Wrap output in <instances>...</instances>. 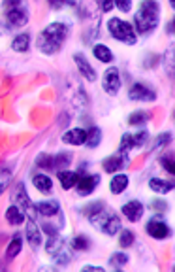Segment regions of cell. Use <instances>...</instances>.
<instances>
[{
  "mask_svg": "<svg viewBox=\"0 0 175 272\" xmlns=\"http://www.w3.org/2000/svg\"><path fill=\"white\" fill-rule=\"evenodd\" d=\"M158 16H160L158 2H149V0L141 2L136 12V16H134L136 31L139 34H149L151 31H154L156 25H158Z\"/></svg>",
  "mask_w": 175,
  "mask_h": 272,
  "instance_id": "7a4b0ae2",
  "label": "cell"
},
{
  "mask_svg": "<svg viewBox=\"0 0 175 272\" xmlns=\"http://www.w3.org/2000/svg\"><path fill=\"white\" fill-rule=\"evenodd\" d=\"M149 187H151L154 193L166 195L173 189V182H166V179H160V178H151L149 179Z\"/></svg>",
  "mask_w": 175,
  "mask_h": 272,
  "instance_id": "603a6c76",
  "label": "cell"
},
{
  "mask_svg": "<svg viewBox=\"0 0 175 272\" xmlns=\"http://www.w3.org/2000/svg\"><path fill=\"white\" fill-rule=\"evenodd\" d=\"M147 140H149V132L147 131L136 132V134H132V148H141Z\"/></svg>",
  "mask_w": 175,
  "mask_h": 272,
  "instance_id": "836d02e7",
  "label": "cell"
},
{
  "mask_svg": "<svg viewBox=\"0 0 175 272\" xmlns=\"http://www.w3.org/2000/svg\"><path fill=\"white\" fill-rule=\"evenodd\" d=\"M46 251L53 257L55 263L61 264V266H66V264H70V261H72V251H70L68 244H66V240L61 238L59 234H55V236H49V238H47Z\"/></svg>",
  "mask_w": 175,
  "mask_h": 272,
  "instance_id": "5b68a950",
  "label": "cell"
},
{
  "mask_svg": "<svg viewBox=\"0 0 175 272\" xmlns=\"http://www.w3.org/2000/svg\"><path fill=\"white\" fill-rule=\"evenodd\" d=\"M98 182H100L98 174H81L76 184V193L79 197H89L98 187Z\"/></svg>",
  "mask_w": 175,
  "mask_h": 272,
  "instance_id": "52a82bcc",
  "label": "cell"
},
{
  "mask_svg": "<svg viewBox=\"0 0 175 272\" xmlns=\"http://www.w3.org/2000/svg\"><path fill=\"white\" fill-rule=\"evenodd\" d=\"M119 233H121V236H119V246H121V248H130V246L134 244V233L128 231V229H122Z\"/></svg>",
  "mask_w": 175,
  "mask_h": 272,
  "instance_id": "1f68e13d",
  "label": "cell"
},
{
  "mask_svg": "<svg viewBox=\"0 0 175 272\" xmlns=\"http://www.w3.org/2000/svg\"><path fill=\"white\" fill-rule=\"evenodd\" d=\"M126 187H128V176H126V174H117V176H113V179L109 182V189H111L113 195H121Z\"/></svg>",
  "mask_w": 175,
  "mask_h": 272,
  "instance_id": "cb8c5ba5",
  "label": "cell"
},
{
  "mask_svg": "<svg viewBox=\"0 0 175 272\" xmlns=\"http://www.w3.org/2000/svg\"><path fill=\"white\" fill-rule=\"evenodd\" d=\"M34 208H36V212H40L44 218H51V216H57V214L61 212V204L57 201H42L38 202Z\"/></svg>",
  "mask_w": 175,
  "mask_h": 272,
  "instance_id": "e0dca14e",
  "label": "cell"
},
{
  "mask_svg": "<svg viewBox=\"0 0 175 272\" xmlns=\"http://www.w3.org/2000/svg\"><path fill=\"white\" fill-rule=\"evenodd\" d=\"M100 8H102V12H109V10L115 8L113 2H104V4H100Z\"/></svg>",
  "mask_w": 175,
  "mask_h": 272,
  "instance_id": "b9f144b4",
  "label": "cell"
},
{
  "mask_svg": "<svg viewBox=\"0 0 175 272\" xmlns=\"http://www.w3.org/2000/svg\"><path fill=\"white\" fill-rule=\"evenodd\" d=\"M152 208H154V210H158V212H166V208H167V204L166 202H160V201H154L151 204Z\"/></svg>",
  "mask_w": 175,
  "mask_h": 272,
  "instance_id": "ab89813d",
  "label": "cell"
},
{
  "mask_svg": "<svg viewBox=\"0 0 175 272\" xmlns=\"http://www.w3.org/2000/svg\"><path fill=\"white\" fill-rule=\"evenodd\" d=\"M32 184H34V187L38 189L40 193H44V195H49L53 191V182H51V178L46 176V174H36L34 179H32Z\"/></svg>",
  "mask_w": 175,
  "mask_h": 272,
  "instance_id": "d6986e66",
  "label": "cell"
},
{
  "mask_svg": "<svg viewBox=\"0 0 175 272\" xmlns=\"http://www.w3.org/2000/svg\"><path fill=\"white\" fill-rule=\"evenodd\" d=\"M121 212H122V216L128 219V221L136 223V221H139V219L143 218V204H141L139 201H128L121 208Z\"/></svg>",
  "mask_w": 175,
  "mask_h": 272,
  "instance_id": "4fadbf2b",
  "label": "cell"
},
{
  "mask_svg": "<svg viewBox=\"0 0 175 272\" xmlns=\"http://www.w3.org/2000/svg\"><path fill=\"white\" fill-rule=\"evenodd\" d=\"M12 184V172L8 168H0V195L4 193Z\"/></svg>",
  "mask_w": 175,
  "mask_h": 272,
  "instance_id": "d6a6232c",
  "label": "cell"
},
{
  "mask_svg": "<svg viewBox=\"0 0 175 272\" xmlns=\"http://www.w3.org/2000/svg\"><path fill=\"white\" fill-rule=\"evenodd\" d=\"M42 229H44V233H46L47 236H55V234H59V231H57V229H55V225H51V223H46Z\"/></svg>",
  "mask_w": 175,
  "mask_h": 272,
  "instance_id": "f35d334b",
  "label": "cell"
},
{
  "mask_svg": "<svg viewBox=\"0 0 175 272\" xmlns=\"http://www.w3.org/2000/svg\"><path fill=\"white\" fill-rule=\"evenodd\" d=\"M167 34H173V21L167 23Z\"/></svg>",
  "mask_w": 175,
  "mask_h": 272,
  "instance_id": "ee69618b",
  "label": "cell"
},
{
  "mask_svg": "<svg viewBox=\"0 0 175 272\" xmlns=\"http://www.w3.org/2000/svg\"><path fill=\"white\" fill-rule=\"evenodd\" d=\"M102 85H104V91L107 95H111V97H115V95L119 93V89H121V74H119V70L117 68L106 70Z\"/></svg>",
  "mask_w": 175,
  "mask_h": 272,
  "instance_id": "8fae6325",
  "label": "cell"
},
{
  "mask_svg": "<svg viewBox=\"0 0 175 272\" xmlns=\"http://www.w3.org/2000/svg\"><path fill=\"white\" fill-rule=\"evenodd\" d=\"M21 248H23V236L19 233H16L12 236V240H10L8 249H6V261H14L21 253Z\"/></svg>",
  "mask_w": 175,
  "mask_h": 272,
  "instance_id": "ac0fdd59",
  "label": "cell"
},
{
  "mask_svg": "<svg viewBox=\"0 0 175 272\" xmlns=\"http://www.w3.org/2000/svg\"><path fill=\"white\" fill-rule=\"evenodd\" d=\"M85 138H87V131L85 129H70L62 134V142L64 144H68V146H83L85 144Z\"/></svg>",
  "mask_w": 175,
  "mask_h": 272,
  "instance_id": "5bb4252c",
  "label": "cell"
},
{
  "mask_svg": "<svg viewBox=\"0 0 175 272\" xmlns=\"http://www.w3.org/2000/svg\"><path fill=\"white\" fill-rule=\"evenodd\" d=\"M74 61H76V64H77V70H79V74H81L85 79H89V81H94V79H96V72H94V68L91 66V62L87 61L83 55L76 53V55H74Z\"/></svg>",
  "mask_w": 175,
  "mask_h": 272,
  "instance_id": "9a60e30c",
  "label": "cell"
},
{
  "mask_svg": "<svg viewBox=\"0 0 175 272\" xmlns=\"http://www.w3.org/2000/svg\"><path fill=\"white\" fill-rule=\"evenodd\" d=\"M36 166L38 168H44V170H53V155L49 153H40L36 157Z\"/></svg>",
  "mask_w": 175,
  "mask_h": 272,
  "instance_id": "4dcf8cb0",
  "label": "cell"
},
{
  "mask_svg": "<svg viewBox=\"0 0 175 272\" xmlns=\"http://www.w3.org/2000/svg\"><path fill=\"white\" fill-rule=\"evenodd\" d=\"M91 219V223L96 229H98L100 233L107 234V236H113V234H117L119 231H121V218L115 214V212L111 210H106V208H102V210L98 212V214H94Z\"/></svg>",
  "mask_w": 175,
  "mask_h": 272,
  "instance_id": "3957f363",
  "label": "cell"
},
{
  "mask_svg": "<svg viewBox=\"0 0 175 272\" xmlns=\"http://www.w3.org/2000/svg\"><path fill=\"white\" fill-rule=\"evenodd\" d=\"M6 221L10 225H21V223H25V212L17 204L16 206H10L6 210Z\"/></svg>",
  "mask_w": 175,
  "mask_h": 272,
  "instance_id": "7402d4cb",
  "label": "cell"
},
{
  "mask_svg": "<svg viewBox=\"0 0 175 272\" xmlns=\"http://www.w3.org/2000/svg\"><path fill=\"white\" fill-rule=\"evenodd\" d=\"M107 31L113 36L115 40H119L122 44H128V46H134L137 40V34L134 31V27L128 23V21H122L119 17H111L107 21Z\"/></svg>",
  "mask_w": 175,
  "mask_h": 272,
  "instance_id": "277c9868",
  "label": "cell"
},
{
  "mask_svg": "<svg viewBox=\"0 0 175 272\" xmlns=\"http://www.w3.org/2000/svg\"><path fill=\"white\" fill-rule=\"evenodd\" d=\"M128 99L136 102H152L156 99V93L151 87L143 85V83H134L128 91Z\"/></svg>",
  "mask_w": 175,
  "mask_h": 272,
  "instance_id": "9c48e42d",
  "label": "cell"
},
{
  "mask_svg": "<svg viewBox=\"0 0 175 272\" xmlns=\"http://www.w3.org/2000/svg\"><path fill=\"white\" fill-rule=\"evenodd\" d=\"M25 221H27V240L31 242L34 249L40 248L42 234H40V229L36 225V219H34V216H29V219H25Z\"/></svg>",
  "mask_w": 175,
  "mask_h": 272,
  "instance_id": "2e32d148",
  "label": "cell"
},
{
  "mask_svg": "<svg viewBox=\"0 0 175 272\" xmlns=\"http://www.w3.org/2000/svg\"><path fill=\"white\" fill-rule=\"evenodd\" d=\"M102 208H106V206H104V202H92V204H89V206H85L83 214L87 216V218H92V216H94V214H98Z\"/></svg>",
  "mask_w": 175,
  "mask_h": 272,
  "instance_id": "e575fe53",
  "label": "cell"
},
{
  "mask_svg": "<svg viewBox=\"0 0 175 272\" xmlns=\"http://www.w3.org/2000/svg\"><path fill=\"white\" fill-rule=\"evenodd\" d=\"M66 38H68V25L66 23L57 21V23L47 25L38 36V49L46 55L59 53Z\"/></svg>",
  "mask_w": 175,
  "mask_h": 272,
  "instance_id": "6da1fadb",
  "label": "cell"
},
{
  "mask_svg": "<svg viewBox=\"0 0 175 272\" xmlns=\"http://www.w3.org/2000/svg\"><path fill=\"white\" fill-rule=\"evenodd\" d=\"M115 8H119L121 12H130L132 4H130V2H117V4H115Z\"/></svg>",
  "mask_w": 175,
  "mask_h": 272,
  "instance_id": "60d3db41",
  "label": "cell"
},
{
  "mask_svg": "<svg viewBox=\"0 0 175 272\" xmlns=\"http://www.w3.org/2000/svg\"><path fill=\"white\" fill-rule=\"evenodd\" d=\"M145 231L151 234L152 238H158V240H162V238L169 236V227H167L166 221H162L160 218H152L151 221L147 223Z\"/></svg>",
  "mask_w": 175,
  "mask_h": 272,
  "instance_id": "7c38bea8",
  "label": "cell"
},
{
  "mask_svg": "<svg viewBox=\"0 0 175 272\" xmlns=\"http://www.w3.org/2000/svg\"><path fill=\"white\" fill-rule=\"evenodd\" d=\"M79 172H70V170H59V182H61L62 189H72L76 187L77 179H79Z\"/></svg>",
  "mask_w": 175,
  "mask_h": 272,
  "instance_id": "ffe728a7",
  "label": "cell"
},
{
  "mask_svg": "<svg viewBox=\"0 0 175 272\" xmlns=\"http://www.w3.org/2000/svg\"><path fill=\"white\" fill-rule=\"evenodd\" d=\"M29 47H31V36L23 32V34H19L16 38L12 40V49L17 51V53H25V51H29Z\"/></svg>",
  "mask_w": 175,
  "mask_h": 272,
  "instance_id": "d4e9b609",
  "label": "cell"
},
{
  "mask_svg": "<svg viewBox=\"0 0 175 272\" xmlns=\"http://www.w3.org/2000/svg\"><path fill=\"white\" fill-rule=\"evenodd\" d=\"M128 155L126 153H117V155H111L102 161V168L109 174H115V172H121L122 168L128 166Z\"/></svg>",
  "mask_w": 175,
  "mask_h": 272,
  "instance_id": "30bf717a",
  "label": "cell"
},
{
  "mask_svg": "<svg viewBox=\"0 0 175 272\" xmlns=\"http://www.w3.org/2000/svg\"><path fill=\"white\" fill-rule=\"evenodd\" d=\"M6 19L12 27H25L29 23V10L21 2H6Z\"/></svg>",
  "mask_w": 175,
  "mask_h": 272,
  "instance_id": "8992f818",
  "label": "cell"
},
{
  "mask_svg": "<svg viewBox=\"0 0 175 272\" xmlns=\"http://www.w3.org/2000/svg\"><path fill=\"white\" fill-rule=\"evenodd\" d=\"M70 248L76 249V251H87V249L91 248V240L83 236V234H79V236H74L72 242H70Z\"/></svg>",
  "mask_w": 175,
  "mask_h": 272,
  "instance_id": "f1b7e54d",
  "label": "cell"
},
{
  "mask_svg": "<svg viewBox=\"0 0 175 272\" xmlns=\"http://www.w3.org/2000/svg\"><path fill=\"white\" fill-rule=\"evenodd\" d=\"M72 153L70 151H61V153H57L53 155V170H66V166H70L72 163Z\"/></svg>",
  "mask_w": 175,
  "mask_h": 272,
  "instance_id": "484cf974",
  "label": "cell"
},
{
  "mask_svg": "<svg viewBox=\"0 0 175 272\" xmlns=\"http://www.w3.org/2000/svg\"><path fill=\"white\" fill-rule=\"evenodd\" d=\"M128 149H132V134L124 132L119 144V153H128Z\"/></svg>",
  "mask_w": 175,
  "mask_h": 272,
  "instance_id": "d590c367",
  "label": "cell"
},
{
  "mask_svg": "<svg viewBox=\"0 0 175 272\" xmlns=\"http://www.w3.org/2000/svg\"><path fill=\"white\" fill-rule=\"evenodd\" d=\"M83 270H85V272H87V270H104V268H102V266H92V264H85Z\"/></svg>",
  "mask_w": 175,
  "mask_h": 272,
  "instance_id": "7bdbcfd3",
  "label": "cell"
},
{
  "mask_svg": "<svg viewBox=\"0 0 175 272\" xmlns=\"http://www.w3.org/2000/svg\"><path fill=\"white\" fill-rule=\"evenodd\" d=\"M126 263H128V255L126 253H121V251H117V253H113V255L109 257V266H113V268H122V266H126Z\"/></svg>",
  "mask_w": 175,
  "mask_h": 272,
  "instance_id": "f546056e",
  "label": "cell"
},
{
  "mask_svg": "<svg viewBox=\"0 0 175 272\" xmlns=\"http://www.w3.org/2000/svg\"><path fill=\"white\" fill-rule=\"evenodd\" d=\"M92 53H94V57L98 59V61L102 62H111L113 61V53H111V49L107 46H104V44H96L94 46V49H92Z\"/></svg>",
  "mask_w": 175,
  "mask_h": 272,
  "instance_id": "4316f807",
  "label": "cell"
},
{
  "mask_svg": "<svg viewBox=\"0 0 175 272\" xmlns=\"http://www.w3.org/2000/svg\"><path fill=\"white\" fill-rule=\"evenodd\" d=\"M100 142H102V131H100L98 127H94V125H92L91 129H87V138H85L83 146L94 149V148H98Z\"/></svg>",
  "mask_w": 175,
  "mask_h": 272,
  "instance_id": "44dd1931",
  "label": "cell"
},
{
  "mask_svg": "<svg viewBox=\"0 0 175 272\" xmlns=\"http://www.w3.org/2000/svg\"><path fill=\"white\" fill-rule=\"evenodd\" d=\"M169 136H171L169 132H166V134H160L158 140L154 142V148H162V146H166L167 142H169Z\"/></svg>",
  "mask_w": 175,
  "mask_h": 272,
  "instance_id": "74e56055",
  "label": "cell"
},
{
  "mask_svg": "<svg viewBox=\"0 0 175 272\" xmlns=\"http://www.w3.org/2000/svg\"><path fill=\"white\" fill-rule=\"evenodd\" d=\"M147 121H151V114L149 112H145V110H136L134 114H130L128 116V125H143Z\"/></svg>",
  "mask_w": 175,
  "mask_h": 272,
  "instance_id": "83f0119b",
  "label": "cell"
},
{
  "mask_svg": "<svg viewBox=\"0 0 175 272\" xmlns=\"http://www.w3.org/2000/svg\"><path fill=\"white\" fill-rule=\"evenodd\" d=\"M14 201H16V204L23 212H27L29 216H34V204H32V201L29 199V195H27V189H25L23 182H19L16 186V189H14Z\"/></svg>",
  "mask_w": 175,
  "mask_h": 272,
  "instance_id": "ba28073f",
  "label": "cell"
},
{
  "mask_svg": "<svg viewBox=\"0 0 175 272\" xmlns=\"http://www.w3.org/2000/svg\"><path fill=\"white\" fill-rule=\"evenodd\" d=\"M160 163H162V168L167 170L169 174H173L175 168H173V155L171 153H167V155H162L160 157Z\"/></svg>",
  "mask_w": 175,
  "mask_h": 272,
  "instance_id": "8d00e7d4",
  "label": "cell"
}]
</instances>
